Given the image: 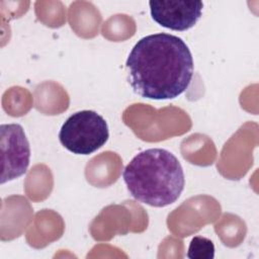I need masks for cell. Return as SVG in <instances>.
I'll return each mask as SVG.
<instances>
[{"label":"cell","instance_id":"cell-6","mask_svg":"<svg viewBox=\"0 0 259 259\" xmlns=\"http://www.w3.org/2000/svg\"><path fill=\"white\" fill-rule=\"evenodd\" d=\"M187 257L189 259H212L214 257V245L209 239L196 236L188 247Z\"/></svg>","mask_w":259,"mask_h":259},{"label":"cell","instance_id":"cell-5","mask_svg":"<svg viewBox=\"0 0 259 259\" xmlns=\"http://www.w3.org/2000/svg\"><path fill=\"white\" fill-rule=\"evenodd\" d=\"M152 18L161 26L177 31H184L199 20L202 14L201 1L162 0L150 1Z\"/></svg>","mask_w":259,"mask_h":259},{"label":"cell","instance_id":"cell-4","mask_svg":"<svg viewBox=\"0 0 259 259\" xmlns=\"http://www.w3.org/2000/svg\"><path fill=\"white\" fill-rule=\"evenodd\" d=\"M1 184L26 173L30 159V147L23 127L18 123L1 124Z\"/></svg>","mask_w":259,"mask_h":259},{"label":"cell","instance_id":"cell-1","mask_svg":"<svg viewBox=\"0 0 259 259\" xmlns=\"http://www.w3.org/2000/svg\"><path fill=\"white\" fill-rule=\"evenodd\" d=\"M125 68L133 90L155 100L178 97L193 76V60L187 45L176 35L162 32L138 40Z\"/></svg>","mask_w":259,"mask_h":259},{"label":"cell","instance_id":"cell-3","mask_svg":"<svg viewBox=\"0 0 259 259\" xmlns=\"http://www.w3.org/2000/svg\"><path fill=\"white\" fill-rule=\"evenodd\" d=\"M109 132L105 119L93 110L73 113L63 123L59 140L73 154L89 155L101 148L108 140Z\"/></svg>","mask_w":259,"mask_h":259},{"label":"cell","instance_id":"cell-2","mask_svg":"<svg viewBox=\"0 0 259 259\" xmlns=\"http://www.w3.org/2000/svg\"><path fill=\"white\" fill-rule=\"evenodd\" d=\"M122 178L135 199L154 207L175 202L185 183L178 159L168 150L160 148L137 154L125 166Z\"/></svg>","mask_w":259,"mask_h":259}]
</instances>
